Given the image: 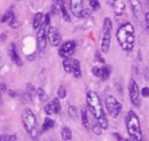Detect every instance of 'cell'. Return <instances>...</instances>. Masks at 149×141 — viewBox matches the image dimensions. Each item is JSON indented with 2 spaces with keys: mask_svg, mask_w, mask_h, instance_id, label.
Listing matches in <instances>:
<instances>
[{
  "mask_svg": "<svg viewBox=\"0 0 149 141\" xmlns=\"http://www.w3.org/2000/svg\"><path fill=\"white\" fill-rule=\"evenodd\" d=\"M95 57H96V60H97L99 62H101V63H104V60H103V57L101 56V54L99 53V52H96V53H95Z\"/></svg>",
  "mask_w": 149,
  "mask_h": 141,
  "instance_id": "37",
  "label": "cell"
},
{
  "mask_svg": "<svg viewBox=\"0 0 149 141\" xmlns=\"http://www.w3.org/2000/svg\"><path fill=\"white\" fill-rule=\"evenodd\" d=\"M109 5L112 7V9L115 10L116 15H122L124 13L125 9V3L123 0H108Z\"/></svg>",
  "mask_w": 149,
  "mask_h": 141,
  "instance_id": "14",
  "label": "cell"
},
{
  "mask_svg": "<svg viewBox=\"0 0 149 141\" xmlns=\"http://www.w3.org/2000/svg\"><path fill=\"white\" fill-rule=\"evenodd\" d=\"M80 117H81V123H83V125H84V127H85L86 130H90V128H91V124H90L88 115H87V109H86L85 107L81 108Z\"/></svg>",
  "mask_w": 149,
  "mask_h": 141,
  "instance_id": "16",
  "label": "cell"
},
{
  "mask_svg": "<svg viewBox=\"0 0 149 141\" xmlns=\"http://www.w3.org/2000/svg\"><path fill=\"white\" fill-rule=\"evenodd\" d=\"M61 137H62V139L64 141L71 140V138H72V132H71V130H70L68 126H64V127L62 128V131H61Z\"/></svg>",
  "mask_w": 149,
  "mask_h": 141,
  "instance_id": "20",
  "label": "cell"
},
{
  "mask_svg": "<svg viewBox=\"0 0 149 141\" xmlns=\"http://www.w3.org/2000/svg\"><path fill=\"white\" fill-rule=\"evenodd\" d=\"M14 16H15V15H14V13H13L12 10H7V12L5 13V15L2 16V18H1V22H2V23H8Z\"/></svg>",
  "mask_w": 149,
  "mask_h": 141,
  "instance_id": "24",
  "label": "cell"
},
{
  "mask_svg": "<svg viewBox=\"0 0 149 141\" xmlns=\"http://www.w3.org/2000/svg\"><path fill=\"white\" fill-rule=\"evenodd\" d=\"M55 125V122L53 119H51L49 117H46L44 119V123H42V126H41V132H47L49 130H52Z\"/></svg>",
  "mask_w": 149,
  "mask_h": 141,
  "instance_id": "17",
  "label": "cell"
},
{
  "mask_svg": "<svg viewBox=\"0 0 149 141\" xmlns=\"http://www.w3.org/2000/svg\"><path fill=\"white\" fill-rule=\"evenodd\" d=\"M63 69L67 73H71L72 72V60L71 59H64L62 62Z\"/></svg>",
  "mask_w": 149,
  "mask_h": 141,
  "instance_id": "21",
  "label": "cell"
},
{
  "mask_svg": "<svg viewBox=\"0 0 149 141\" xmlns=\"http://www.w3.org/2000/svg\"><path fill=\"white\" fill-rule=\"evenodd\" d=\"M44 18H45L44 14L40 13V12H38L37 14L35 15V18H33V29L35 30H38L41 27V24L44 22Z\"/></svg>",
  "mask_w": 149,
  "mask_h": 141,
  "instance_id": "18",
  "label": "cell"
},
{
  "mask_svg": "<svg viewBox=\"0 0 149 141\" xmlns=\"http://www.w3.org/2000/svg\"><path fill=\"white\" fill-rule=\"evenodd\" d=\"M130 5L131 8H132V12L134 14L135 17H139L142 13V5H141V1L140 0H130Z\"/></svg>",
  "mask_w": 149,
  "mask_h": 141,
  "instance_id": "15",
  "label": "cell"
},
{
  "mask_svg": "<svg viewBox=\"0 0 149 141\" xmlns=\"http://www.w3.org/2000/svg\"><path fill=\"white\" fill-rule=\"evenodd\" d=\"M8 24H9V27H10V28H14V29H16V28L19 27L17 20H16V17H15V16L12 18V20H10L9 22H8Z\"/></svg>",
  "mask_w": 149,
  "mask_h": 141,
  "instance_id": "34",
  "label": "cell"
},
{
  "mask_svg": "<svg viewBox=\"0 0 149 141\" xmlns=\"http://www.w3.org/2000/svg\"><path fill=\"white\" fill-rule=\"evenodd\" d=\"M116 38H117V41H118V44L123 51L131 52L134 48V43H135L133 25L130 22L122 24L116 32Z\"/></svg>",
  "mask_w": 149,
  "mask_h": 141,
  "instance_id": "2",
  "label": "cell"
},
{
  "mask_svg": "<svg viewBox=\"0 0 149 141\" xmlns=\"http://www.w3.org/2000/svg\"><path fill=\"white\" fill-rule=\"evenodd\" d=\"M72 73L76 78L81 77V69H80V62L78 60H72Z\"/></svg>",
  "mask_w": 149,
  "mask_h": 141,
  "instance_id": "19",
  "label": "cell"
},
{
  "mask_svg": "<svg viewBox=\"0 0 149 141\" xmlns=\"http://www.w3.org/2000/svg\"><path fill=\"white\" fill-rule=\"evenodd\" d=\"M90 6H91V8H92V10H99L100 8H101V6H100V2L97 1V0H90Z\"/></svg>",
  "mask_w": 149,
  "mask_h": 141,
  "instance_id": "30",
  "label": "cell"
},
{
  "mask_svg": "<svg viewBox=\"0 0 149 141\" xmlns=\"http://www.w3.org/2000/svg\"><path fill=\"white\" fill-rule=\"evenodd\" d=\"M8 54H9V57H10V60L16 64V66H19L21 67L23 63H22V60L19 59V54H17V51H16V46H15V44H9V47H8Z\"/></svg>",
  "mask_w": 149,
  "mask_h": 141,
  "instance_id": "12",
  "label": "cell"
},
{
  "mask_svg": "<svg viewBox=\"0 0 149 141\" xmlns=\"http://www.w3.org/2000/svg\"><path fill=\"white\" fill-rule=\"evenodd\" d=\"M22 122H23L25 131L30 135V138L36 140L38 137L37 118H36V115L33 114V111L31 109H29V108L24 109V111L22 112Z\"/></svg>",
  "mask_w": 149,
  "mask_h": 141,
  "instance_id": "4",
  "label": "cell"
},
{
  "mask_svg": "<svg viewBox=\"0 0 149 141\" xmlns=\"http://www.w3.org/2000/svg\"><path fill=\"white\" fill-rule=\"evenodd\" d=\"M47 41L52 46H58L61 44V35L55 27H48L47 29Z\"/></svg>",
  "mask_w": 149,
  "mask_h": 141,
  "instance_id": "10",
  "label": "cell"
},
{
  "mask_svg": "<svg viewBox=\"0 0 149 141\" xmlns=\"http://www.w3.org/2000/svg\"><path fill=\"white\" fill-rule=\"evenodd\" d=\"M126 122V130L130 135V139L132 141H145L142 132H141V125H140V119L138 115L133 111L130 110L126 115L125 118Z\"/></svg>",
  "mask_w": 149,
  "mask_h": 141,
  "instance_id": "3",
  "label": "cell"
},
{
  "mask_svg": "<svg viewBox=\"0 0 149 141\" xmlns=\"http://www.w3.org/2000/svg\"><path fill=\"white\" fill-rule=\"evenodd\" d=\"M26 89H28V93H29V95L31 96V99L33 98L35 94H37V89H36V87H35L32 84H28V85H26Z\"/></svg>",
  "mask_w": 149,
  "mask_h": 141,
  "instance_id": "28",
  "label": "cell"
},
{
  "mask_svg": "<svg viewBox=\"0 0 149 141\" xmlns=\"http://www.w3.org/2000/svg\"><path fill=\"white\" fill-rule=\"evenodd\" d=\"M70 9L76 17H80L83 10V0H70Z\"/></svg>",
  "mask_w": 149,
  "mask_h": 141,
  "instance_id": "13",
  "label": "cell"
},
{
  "mask_svg": "<svg viewBox=\"0 0 149 141\" xmlns=\"http://www.w3.org/2000/svg\"><path fill=\"white\" fill-rule=\"evenodd\" d=\"M69 115L74 118V119H77V117H78V111H77V108L74 106H70L69 107Z\"/></svg>",
  "mask_w": 149,
  "mask_h": 141,
  "instance_id": "31",
  "label": "cell"
},
{
  "mask_svg": "<svg viewBox=\"0 0 149 141\" xmlns=\"http://www.w3.org/2000/svg\"><path fill=\"white\" fill-rule=\"evenodd\" d=\"M0 141H16V135L0 134Z\"/></svg>",
  "mask_w": 149,
  "mask_h": 141,
  "instance_id": "29",
  "label": "cell"
},
{
  "mask_svg": "<svg viewBox=\"0 0 149 141\" xmlns=\"http://www.w3.org/2000/svg\"><path fill=\"white\" fill-rule=\"evenodd\" d=\"M92 72L95 77H100L101 78V75H102V68L100 67H93L92 68Z\"/></svg>",
  "mask_w": 149,
  "mask_h": 141,
  "instance_id": "32",
  "label": "cell"
},
{
  "mask_svg": "<svg viewBox=\"0 0 149 141\" xmlns=\"http://www.w3.org/2000/svg\"><path fill=\"white\" fill-rule=\"evenodd\" d=\"M76 51V41L74 40H69L65 41L64 44H62L58 48V55L64 60V59H70L74 55Z\"/></svg>",
  "mask_w": 149,
  "mask_h": 141,
  "instance_id": "9",
  "label": "cell"
},
{
  "mask_svg": "<svg viewBox=\"0 0 149 141\" xmlns=\"http://www.w3.org/2000/svg\"><path fill=\"white\" fill-rule=\"evenodd\" d=\"M129 93H130V99L132 105L139 108L141 105V95H140V89L138 86V83L133 78L129 83Z\"/></svg>",
  "mask_w": 149,
  "mask_h": 141,
  "instance_id": "7",
  "label": "cell"
},
{
  "mask_svg": "<svg viewBox=\"0 0 149 141\" xmlns=\"http://www.w3.org/2000/svg\"><path fill=\"white\" fill-rule=\"evenodd\" d=\"M57 96H58V99H64L65 96H67V89L64 86H60L58 89H57Z\"/></svg>",
  "mask_w": 149,
  "mask_h": 141,
  "instance_id": "27",
  "label": "cell"
},
{
  "mask_svg": "<svg viewBox=\"0 0 149 141\" xmlns=\"http://www.w3.org/2000/svg\"><path fill=\"white\" fill-rule=\"evenodd\" d=\"M143 77H145V79H146L147 82H149V68L148 67L143 69Z\"/></svg>",
  "mask_w": 149,
  "mask_h": 141,
  "instance_id": "36",
  "label": "cell"
},
{
  "mask_svg": "<svg viewBox=\"0 0 149 141\" xmlns=\"http://www.w3.org/2000/svg\"><path fill=\"white\" fill-rule=\"evenodd\" d=\"M0 95H1V92H0Z\"/></svg>",
  "mask_w": 149,
  "mask_h": 141,
  "instance_id": "40",
  "label": "cell"
},
{
  "mask_svg": "<svg viewBox=\"0 0 149 141\" xmlns=\"http://www.w3.org/2000/svg\"><path fill=\"white\" fill-rule=\"evenodd\" d=\"M106 108L108 110V114L112 118H117L119 116V114L122 112V109H123L120 102L113 95H108L106 98Z\"/></svg>",
  "mask_w": 149,
  "mask_h": 141,
  "instance_id": "6",
  "label": "cell"
},
{
  "mask_svg": "<svg viewBox=\"0 0 149 141\" xmlns=\"http://www.w3.org/2000/svg\"><path fill=\"white\" fill-rule=\"evenodd\" d=\"M48 24H46L45 22H42L41 27L37 30V45L39 51H44L46 48L47 45V29H48Z\"/></svg>",
  "mask_w": 149,
  "mask_h": 141,
  "instance_id": "8",
  "label": "cell"
},
{
  "mask_svg": "<svg viewBox=\"0 0 149 141\" xmlns=\"http://www.w3.org/2000/svg\"><path fill=\"white\" fill-rule=\"evenodd\" d=\"M111 32H112V22L111 18L106 17L103 20V35L101 39V52L108 53L110 48V41H111Z\"/></svg>",
  "mask_w": 149,
  "mask_h": 141,
  "instance_id": "5",
  "label": "cell"
},
{
  "mask_svg": "<svg viewBox=\"0 0 149 141\" xmlns=\"http://www.w3.org/2000/svg\"><path fill=\"white\" fill-rule=\"evenodd\" d=\"M91 9H88V8H83V10H81V15H80V17L85 18V17H88L90 15H91Z\"/></svg>",
  "mask_w": 149,
  "mask_h": 141,
  "instance_id": "33",
  "label": "cell"
},
{
  "mask_svg": "<svg viewBox=\"0 0 149 141\" xmlns=\"http://www.w3.org/2000/svg\"><path fill=\"white\" fill-rule=\"evenodd\" d=\"M37 95H38V98H39L40 101H47V99H48L46 92L44 91V88H41V87L37 89Z\"/></svg>",
  "mask_w": 149,
  "mask_h": 141,
  "instance_id": "25",
  "label": "cell"
},
{
  "mask_svg": "<svg viewBox=\"0 0 149 141\" xmlns=\"http://www.w3.org/2000/svg\"><path fill=\"white\" fill-rule=\"evenodd\" d=\"M140 95L143 96V98H148L149 96V87H143L141 91H140Z\"/></svg>",
  "mask_w": 149,
  "mask_h": 141,
  "instance_id": "35",
  "label": "cell"
},
{
  "mask_svg": "<svg viewBox=\"0 0 149 141\" xmlns=\"http://www.w3.org/2000/svg\"><path fill=\"white\" fill-rule=\"evenodd\" d=\"M53 1H54V2H55V1H56V0H53Z\"/></svg>",
  "mask_w": 149,
  "mask_h": 141,
  "instance_id": "39",
  "label": "cell"
},
{
  "mask_svg": "<svg viewBox=\"0 0 149 141\" xmlns=\"http://www.w3.org/2000/svg\"><path fill=\"white\" fill-rule=\"evenodd\" d=\"M44 109H45V112H46L48 116L58 114L60 110H61V103H60L58 98H55V99H53L51 102H48V103L45 106Z\"/></svg>",
  "mask_w": 149,
  "mask_h": 141,
  "instance_id": "11",
  "label": "cell"
},
{
  "mask_svg": "<svg viewBox=\"0 0 149 141\" xmlns=\"http://www.w3.org/2000/svg\"><path fill=\"white\" fill-rule=\"evenodd\" d=\"M91 128H92L94 134H96V135H101L102 134V127L100 126V124L97 123V121L95 118H94L93 122L91 123Z\"/></svg>",
  "mask_w": 149,
  "mask_h": 141,
  "instance_id": "22",
  "label": "cell"
},
{
  "mask_svg": "<svg viewBox=\"0 0 149 141\" xmlns=\"http://www.w3.org/2000/svg\"><path fill=\"white\" fill-rule=\"evenodd\" d=\"M86 103H87V109L91 111V114L97 121V123L100 124L102 130H107L108 128V119L104 114L101 100L94 91H88L86 93Z\"/></svg>",
  "mask_w": 149,
  "mask_h": 141,
  "instance_id": "1",
  "label": "cell"
},
{
  "mask_svg": "<svg viewBox=\"0 0 149 141\" xmlns=\"http://www.w3.org/2000/svg\"><path fill=\"white\" fill-rule=\"evenodd\" d=\"M147 1V5H148V7H149V0H146Z\"/></svg>",
  "mask_w": 149,
  "mask_h": 141,
  "instance_id": "38",
  "label": "cell"
},
{
  "mask_svg": "<svg viewBox=\"0 0 149 141\" xmlns=\"http://www.w3.org/2000/svg\"><path fill=\"white\" fill-rule=\"evenodd\" d=\"M60 10H61V13H62V17H63V20L67 21V22H70V15H69L68 10L65 9V6H64V5L60 7Z\"/></svg>",
  "mask_w": 149,
  "mask_h": 141,
  "instance_id": "26",
  "label": "cell"
},
{
  "mask_svg": "<svg viewBox=\"0 0 149 141\" xmlns=\"http://www.w3.org/2000/svg\"><path fill=\"white\" fill-rule=\"evenodd\" d=\"M110 72H111L110 67H107V66L102 67V75H101V79H102V80H107V79L109 78V76H110Z\"/></svg>",
  "mask_w": 149,
  "mask_h": 141,
  "instance_id": "23",
  "label": "cell"
}]
</instances>
